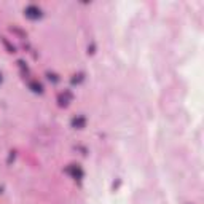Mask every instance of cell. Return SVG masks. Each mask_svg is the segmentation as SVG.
I'll return each instance as SVG.
<instances>
[{"label": "cell", "mask_w": 204, "mask_h": 204, "mask_svg": "<svg viewBox=\"0 0 204 204\" xmlns=\"http://www.w3.org/2000/svg\"><path fill=\"white\" fill-rule=\"evenodd\" d=\"M26 15L29 16V18L35 19V18H38V16H40V10L37 8V6H27V8H26Z\"/></svg>", "instance_id": "obj_1"}, {"label": "cell", "mask_w": 204, "mask_h": 204, "mask_svg": "<svg viewBox=\"0 0 204 204\" xmlns=\"http://www.w3.org/2000/svg\"><path fill=\"white\" fill-rule=\"evenodd\" d=\"M83 123H85L83 118H80V120H77V118H75V120H73V124H75V126H77V124H78V126H81Z\"/></svg>", "instance_id": "obj_2"}]
</instances>
